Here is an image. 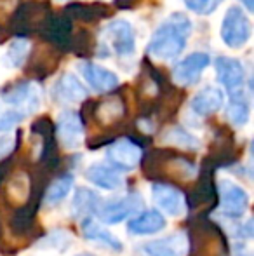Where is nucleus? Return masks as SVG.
Here are the masks:
<instances>
[{
    "instance_id": "f257e3e1",
    "label": "nucleus",
    "mask_w": 254,
    "mask_h": 256,
    "mask_svg": "<svg viewBox=\"0 0 254 256\" xmlns=\"http://www.w3.org/2000/svg\"><path fill=\"white\" fill-rule=\"evenodd\" d=\"M143 176L152 182L166 183H188L197 178L199 168L185 154L176 148H152L141 155Z\"/></svg>"
},
{
    "instance_id": "f03ea898",
    "label": "nucleus",
    "mask_w": 254,
    "mask_h": 256,
    "mask_svg": "<svg viewBox=\"0 0 254 256\" xmlns=\"http://www.w3.org/2000/svg\"><path fill=\"white\" fill-rule=\"evenodd\" d=\"M192 30V20L187 14L173 12L155 28L148 40V46H146V52L152 60L157 61L176 60L187 48Z\"/></svg>"
},
{
    "instance_id": "7ed1b4c3",
    "label": "nucleus",
    "mask_w": 254,
    "mask_h": 256,
    "mask_svg": "<svg viewBox=\"0 0 254 256\" xmlns=\"http://www.w3.org/2000/svg\"><path fill=\"white\" fill-rule=\"evenodd\" d=\"M187 256H228L230 246L223 228L218 223L204 218H190L187 230Z\"/></svg>"
},
{
    "instance_id": "20e7f679",
    "label": "nucleus",
    "mask_w": 254,
    "mask_h": 256,
    "mask_svg": "<svg viewBox=\"0 0 254 256\" xmlns=\"http://www.w3.org/2000/svg\"><path fill=\"white\" fill-rule=\"evenodd\" d=\"M80 117L85 126L96 124L103 131L115 132L124 126L127 117V103L120 94H112L101 102L84 100Z\"/></svg>"
},
{
    "instance_id": "39448f33",
    "label": "nucleus",
    "mask_w": 254,
    "mask_h": 256,
    "mask_svg": "<svg viewBox=\"0 0 254 256\" xmlns=\"http://www.w3.org/2000/svg\"><path fill=\"white\" fill-rule=\"evenodd\" d=\"M51 14L52 9L47 0H23L9 16L5 30L14 37L23 38L38 35Z\"/></svg>"
},
{
    "instance_id": "423d86ee",
    "label": "nucleus",
    "mask_w": 254,
    "mask_h": 256,
    "mask_svg": "<svg viewBox=\"0 0 254 256\" xmlns=\"http://www.w3.org/2000/svg\"><path fill=\"white\" fill-rule=\"evenodd\" d=\"M216 169L204 158L199 172L197 183L185 196V202L190 211V218H204L209 216L218 206V186L214 182Z\"/></svg>"
},
{
    "instance_id": "0eeeda50",
    "label": "nucleus",
    "mask_w": 254,
    "mask_h": 256,
    "mask_svg": "<svg viewBox=\"0 0 254 256\" xmlns=\"http://www.w3.org/2000/svg\"><path fill=\"white\" fill-rule=\"evenodd\" d=\"M103 42H99V52L103 58L117 54L119 58L131 60L136 54V32L126 20H113L103 28Z\"/></svg>"
},
{
    "instance_id": "6e6552de",
    "label": "nucleus",
    "mask_w": 254,
    "mask_h": 256,
    "mask_svg": "<svg viewBox=\"0 0 254 256\" xmlns=\"http://www.w3.org/2000/svg\"><path fill=\"white\" fill-rule=\"evenodd\" d=\"M221 40L230 49H242L253 35V23L249 16L239 6L227 9L221 21Z\"/></svg>"
},
{
    "instance_id": "1a4fd4ad",
    "label": "nucleus",
    "mask_w": 254,
    "mask_h": 256,
    "mask_svg": "<svg viewBox=\"0 0 254 256\" xmlns=\"http://www.w3.org/2000/svg\"><path fill=\"white\" fill-rule=\"evenodd\" d=\"M239 157H241V150H239L237 140H235L232 129L227 128V126H218L214 129L211 152L206 157V160L214 169H220V168H230V166L237 164Z\"/></svg>"
},
{
    "instance_id": "9d476101",
    "label": "nucleus",
    "mask_w": 254,
    "mask_h": 256,
    "mask_svg": "<svg viewBox=\"0 0 254 256\" xmlns=\"http://www.w3.org/2000/svg\"><path fill=\"white\" fill-rule=\"evenodd\" d=\"M0 98L3 103L12 104L24 115H28L37 112L40 106V89L35 82L23 78V80H16L3 86L0 89Z\"/></svg>"
},
{
    "instance_id": "9b49d317",
    "label": "nucleus",
    "mask_w": 254,
    "mask_h": 256,
    "mask_svg": "<svg viewBox=\"0 0 254 256\" xmlns=\"http://www.w3.org/2000/svg\"><path fill=\"white\" fill-rule=\"evenodd\" d=\"M106 146H108L106 148V160L117 171H132V169H136L139 166L143 146L131 134L115 138Z\"/></svg>"
},
{
    "instance_id": "f8f14e48",
    "label": "nucleus",
    "mask_w": 254,
    "mask_h": 256,
    "mask_svg": "<svg viewBox=\"0 0 254 256\" xmlns=\"http://www.w3.org/2000/svg\"><path fill=\"white\" fill-rule=\"evenodd\" d=\"M63 52L58 51L56 48L49 44H40L37 48L30 49L26 58V75L35 80H44V78L51 77L56 70H58L59 63H61Z\"/></svg>"
},
{
    "instance_id": "ddd939ff",
    "label": "nucleus",
    "mask_w": 254,
    "mask_h": 256,
    "mask_svg": "<svg viewBox=\"0 0 254 256\" xmlns=\"http://www.w3.org/2000/svg\"><path fill=\"white\" fill-rule=\"evenodd\" d=\"M145 206V200L139 194L129 192L122 197L110 200L106 204H101L98 214L103 223L106 225H117V223L124 222V220L131 218V216L138 214Z\"/></svg>"
},
{
    "instance_id": "4468645a",
    "label": "nucleus",
    "mask_w": 254,
    "mask_h": 256,
    "mask_svg": "<svg viewBox=\"0 0 254 256\" xmlns=\"http://www.w3.org/2000/svg\"><path fill=\"white\" fill-rule=\"evenodd\" d=\"M216 77L227 89L228 96L246 94V70L244 64L232 56H220L214 61Z\"/></svg>"
},
{
    "instance_id": "2eb2a0df",
    "label": "nucleus",
    "mask_w": 254,
    "mask_h": 256,
    "mask_svg": "<svg viewBox=\"0 0 254 256\" xmlns=\"http://www.w3.org/2000/svg\"><path fill=\"white\" fill-rule=\"evenodd\" d=\"M56 140L66 150H77L84 143L85 124L80 114L73 110H64L59 114L58 124L54 126Z\"/></svg>"
},
{
    "instance_id": "dca6fc26",
    "label": "nucleus",
    "mask_w": 254,
    "mask_h": 256,
    "mask_svg": "<svg viewBox=\"0 0 254 256\" xmlns=\"http://www.w3.org/2000/svg\"><path fill=\"white\" fill-rule=\"evenodd\" d=\"M218 204L221 206V211L225 216L232 220H239L248 211L249 196L237 183L230 182V180H223L218 185Z\"/></svg>"
},
{
    "instance_id": "f3484780",
    "label": "nucleus",
    "mask_w": 254,
    "mask_h": 256,
    "mask_svg": "<svg viewBox=\"0 0 254 256\" xmlns=\"http://www.w3.org/2000/svg\"><path fill=\"white\" fill-rule=\"evenodd\" d=\"M211 64V56L207 52H192L180 60L173 68V80L180 88H190L200 80L204 70Z\"/></svg>"
},
{
    "instance_id": "a211bd4d",
    "label": "nucleus",
    "mask_w": 254,
    "mask_h": 256,
    "mask_svg": "<svg viewBox=\"0 0 254 256\" xmlns=\"http://www.w3.org/2000/svg\"><path fill=\"white\" fill-rule=\"evenodd\" d=\"M71 32H73V21L68 16H64L63 12H52L44 23L42 30L38 32V35H40V38L45 44L52 46V48H56L61 52H66L68 48H70Z\"/></svg>"
},
{
    "instance_id": "6ab92c4d",
    "label": "nucleus",
    "mask_w": 254,
    "mask_h": 256,
    "mask_svg": "<svg viewBox=\"0 0 254 256\" xmlns=\"http://www.w3.org/2000/svg\"><path fill=\"white\" fill-rule=\"evenodd\" d=\"M78 72L84 77V80L91 86V89H94L96 92H101V94H108V92L115 91L120 84L119 77L113 72L89 60L78 63Z\"/></svg>"
},
{
    "instance_id": "aec40b11",
    "label": "nucleus",
    "mask_w": 254,
    "mask_h": 256,
    "mask_svg": "<svg viewBox=\"0 0 254 256\" xmlns=\"http://www.w3.org/2000/svg\"><path fill=\"white\" fill-rule=\"evenodd\" d=\"M152 194L155 204L162 209L164 212L171 216H181L187 209L185 202V194L173 183L166 182H153Z\"/></svg>"
},
{
    "instance_id": "412c9836",
    "label": "nucleus",
    "mask_w": 254,
    "mask_h": 256,
    "mask_svg": "<svg viewBox=\"0 0 254 256\" xmlns=\"http://www.w3.org/2000/svg\"><path fill=\"white\" fill-rule=\"evenodd\" d=\"M63 14L71 21L91 24L112 18L113 9L105 2H68L63 9Z\"/></svg>"
},
{
    "instance_id": "4be33fe9",
    "label": "nucleus",
    "mask_w": 254,
    "mask_h": 256,
    "mask_svg": "<svg viewBox=\"0 0 254 256\" xmlns=\"http://www.w3.org/2000/svg\"><path fill=\"white\" fill-rule=\"evenodd\" d=\"M51 96L56 103H61V104L80 103L84 100H87V88L78 80V77H75L73 74L66 72L52 86Z\"/></svg>"
},
{
    "instance_id": "5701e85b",
    "label": "nucleus",
    "mask_w": 254,
    "mask_h": 256,
    "mask_svg": "<svg viewBox=\"0 0 254 256\" xmlns=\"http://www.w3.org/2000/svg\"><path fill=\"white\" fill-rule=\"evenodd\" d=\"M188 248L187 234L174 232L167 237L143 244V253L146 256H185V251Z\"/></svg>"
},
{
    "instance_id": "b1692460",
    "label": "nucleus",
    "mask_w": 254,
    "mask_h": 256,
    "mask_svg": "<svg viewBox=\"0 0 254 256\" xmlns=\"http://www.w3.org/2000/svg\"><path fill=\"white\" fill-rule=\"evenodd\" d=\"M225 103V94L220 88L214 86H206L202 88L190 102V108L195 115L199 117H211L218 114Z\"/></svg>"
},
{
    "instance_id": "393cba45",
    "label": "nucleus",
    "mask_w": 254,
    "mask_h": 256,
    "mask_svg": "<svg viewBox=\"0 0 254 256\" xmlns=\"http://www.w3.org/2000/svg\"><path fill=\"white\" fill-rule=\"evenodd\" d=\"M164 226H166V218L157 209L138 212L127 223V230L134 236H150V234L160 232Z\"/></svg>"
},
{
    "instance_id": "a878e982",
    "label": "nucleus",
    "mask_w": 254,
    "mask_h": 256,
    "mask_svg": "<svg viewBox=\"0 0 254 256\" xmlns=\"http://www.w3.org/2000/svg\"><path fill=\"white\" fill-rule=\"evenodd\" d=\"M85 178L91 183H94L98 188L103 190H117L124 183L120 171H117L115 168H112L108 164H101V162L89 166L87 171H85Z\"/></svg>"
},
{
    "instance_id": "bb28decb",
    "label": "nucleus",
    "mask_w": 254,
    "mask_h": 256,
    "mask_svg": "<svg viewBox=\"0 0 254 256\" xmlns=\"http://www.w3.org/2000/svg\"><path fill=\"white\" fill-rule=\"evenodd\" d=\"M103 199L91 188H78L71 200V212L75 218H87V216L98 214Z\"/></svg>"
},
{
    "instance_id": "cd10ccee",
    "label": "nucleus",
    "mask_w": 254,
    "mask_h": 256,
    "mask_svg": "<svg viewBox=\"0 0 254 256\" xmlns=\"http://www.w3.org/2000/svg\"><path fill=\"white\" fill-rule=\"evenodd\" d=\"M80 228H82V234H84L85 239L96 240V242H101L103 246L110 248V250L117 251V253H120V251L124 250L122 242H120V240L117 239L115 236H112V234H110L108 230L101 228V226H99L98 223H96L94 220H92V216L82 218Z\"/></svg>"
},
{
    "instance_id": "c85d7f7f",
    "label": "nucleus",
    "mask_w": 254,
    "mask_h": 256,
    "mask_svg": "<svg viewBox=\"0 0 254 256\" xmlns=\"http://www.w3.org/2000/svg\"><path fill=\"white\" fill-rule=\"evenodd\" d=\"M160 140H162L166 145L173 146V148L188 150V152H195V150L200 148L199 138L190 134V132L185 128H181V126H169V128H166L162 131V134H160Z\"/></svg>"
},
{
    "instance_id": "c756f323",
    "label": "nucleus",
    "mask_w": 254,
    "mask_h": 256,
    "mask_svg": "<svg viewBox=\"0 0 254 256\" xmlns=\"http://www.w3.org/2000/svg\"><path fill=\"white\" fill-rule=\"evenodd\" d=\"M227 118L235 128H244L251 118V103L248 94L230 96L227 104Z\"/></svg>"
},
{
    "instance_id": "7c9ffc66",
    "label": "nucleus",
    "mask_w": 254,
    "mask_h": 256,
    "mask_svg": "<svg viewBox=\"0 0 254 256\" xmlns=\"http://www.w3.org/2000/svg\"><path fill=\"white\" fill-rule=\"evenodd\" d=\"M73 183H75V176L71 174V172H61V174H58L52 182L47 183V186H45L44 200L51 206L61 202L64 197L70 194Z\"/></svg>"
},
{
    "instance_id": "2f4dec72",
    "label": "nucleus",
    "mask_w": 254,
    "mask_h": 256,
    "mask_svg": "<svg viewBox=\"0 0 254 256\" xmlns=\"http://www.w3.org/2000/svg\"><path fill=\"white\" fill-rule=\"evenodd\" d=\"M94 49H96L94 37H92V34L87 30V28H77V30L71 32L70 48H68V51H71L75 56L87 60L89 56L94 54Z\"/></svg>"
},
{
    "instance_id": "473e14b6",
    "label": "nucleus",
    "mask_w": 254,
    "mask_h": 256,
    "mask_svg": "<svg viewBox=\"0 0 254 256\" xmlns=\"http://www.w3.org/2000/svg\"><path fill=\"white\" fill-rule=\"evenodd\" d=\"M30 49H31V46L28 44L26 38H23V37L14 38V40L7 46L5 56H3L7 66H10V68H21L23 66L24 61H26V58H28Z\"/></svg>"
},
{
    "instance_id": "72a5a7b5",
    "label": "nucleus",
    "mask_w": 254,
    "mask_h": 256,
    "mask_svg": "<svg viewBox=\"0 0 254 256\" xmlns=\"http://www.w3.org/2000/svg\"><path fill=\"white\" fill-rule=\"evenodd\" d=\"M225 0H183V4L199 16H209L213 14Z\"/></svg>"
},
{
    "instance_id": "f704fd0d",
    "label": "nucleus",
    "mask_w": 254,
    "mask_h": 256,
    "mask_svg": "<svg viewBox=\"0 0 254 256\" xmlns=\"http://www.w3.org/2000/svg\"><path fill=\"white\" fill-rule=\"evenodd\" d=\"M26 115L23 114L21 110H5V112H0V132H5L9 129H12L14 126L19 124Z\"/></svg>"
},
{
    "instance_id": "c9c22d12",
    "label": "nucleus",
    "mask_w": 254,
    "mask_h": 256,
    "mask_svg": "<svg viewBox=\"0 0 254 256\" xmlns=\"http://www.w3.org/2000/svg\"><path fill=\"white\" fill-rule=\"evenodd\" d=\"M19 140H21L19 131H17V134H14V136L5 134V136L0 138V160L10 157V155L19 148Z\"/></svg>"
},
{
    "instance_id": "e433bc0d",
    "label": "nucleus",
    "mask_w": 254,
    "mask_h": 256,
    "mask_svg": "<svg viewBox=\"0 0 254 256\" xmlns=\"http://www.w3.org/2000/svg\"><path fill=\"white\" fill-rule=\"evenodd\" d=\"M12 168H14V154L10 157L3 158V160H0V186L7 182V178L12 172Z\"/></svg>"
},
{
    "instance_id": "4c0bfd02",
    "label": "nucleus",
    "mask_w": 254,
    "mask_h": 256,
    "mask_svg": "<svg viewBox=\"0 0 254 256\" xmlns=\"http://www.w3.org/2000/svg\"><path fill=\"white\" fill-rule=\"evenodd\" d=\"M141 0H113V6L117 9H122V10H129V9H134Z\"/></svg>"
},
{
    "instance_id": "58836bf2",
    "label": "nucleus",
    "mask_w": 254,
    "mask_h": 256,
    "mask_svg": "<svg viewBox=\"0 0 254 256\" xmlns=\"http://www.w3.org/2000/svg\"><path fill=\"white\" fill-rule=\"evenodd\" d=\"M241 4L249 10V12H253L254 10V0H241Z\"/></svg>"
},
{
    "instance_id": "ea45409f",
    "label": "nucleus",
    "mask_w": 254,
    "mask_h": 256,
    "mask_svg": "<svg viewBox=\"0 0 254 256\" xmlns=\"http://www.w3.org/2000/svg\"><path fill=\"white\" fill-rule=\"evenodd\" d=\"M3 35H5V28H3L2 24H0V38H2Z\"/></svg>"
},
{
    "instance_id": "a19ab883",
    "label": "nucleus",
    "mask_w": 254,
    "mask_h": 256,
    "mask_svg": "<svg viewBox=\"0 0 254 256\" xmlns=\"http://www.w3.org/2000/svg\"><path fill=\"white\" fill-rule=\"evenodd\" d=\"M78 256H89V254H78Z\"/></svg>"
}]
</instances>
